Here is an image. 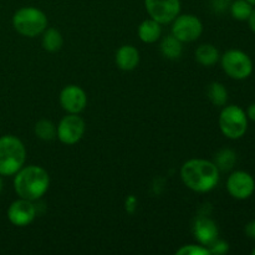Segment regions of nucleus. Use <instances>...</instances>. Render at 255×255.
Here are the masks:
<instances>
[{
	"label": "nucleus",
	"instance_id": "a878e982",
	"mask_svg": "<svg viewBox=\"0 0 255 255\" xmlns=\"http://www.w3.org/2000/svg\"><path fill=\"white\" fill-rule=\"evenodd\" d=\"M246 114H247V117H248L249 121L255 122V102L254 104L249 105V107L247 109Z\"/></svg>",
	"mask_w": 255,
	"mask_h": 255
},
{
	"label": "nucleus",
	"instance_id": "c756f323",
	"mask_svg": "<svg viewBox=\"0 0 255 255\" xmlns=\"http://www.w3.org/2000/svg\"><path fill=\"white\" fill-rule=\"evenodd\" d=\"M252 254H253V255H255V248L253 249V251H252Z\"/></svg>",
	"mask_w": 255,
	"mask_h": 255
},
{
	"label": "nucleus",
	"instance_id": "a211bd4d",
	"mask_svg": "<svg viewBox=\"0 0 255 255\" xmlns=\"http://www.w3.org/2000/svg\"><path fill=\"white\" fill-rule=\"evenodd\" d=\"M42 47L49 52H57L64 45L61 32L54 27H46L42 32Z\"/></svg>",
	"mask_w": 255,
	"mask_h": 255
},
{
	"label": "nucleus",
	"instance_id": "f8f14e48",
	"mask_svg": "<svg viewBox=\"0 0 255 255\" xmlns=\"http://www.w3.org/2000/svg\"><path fill=\"white\" fill-rule=\"evenodd\" d=\"M60 105L67 114L82 112L87 105V95L77 85H67L60 92Z\"/></svg>",
	"mask_w": 255,
	"mask_h": 255
},
{
	"label": "nucleus",
	"instance_id": "7ed1b4c3",
	"mask_svg": "<svg viewBox=\"0 0 255 255\" xmlns=\"http://www.w3.org/2000/svg\"><path fill=\"white\" fill-rule=\"evenodd\" d=\"M26 148L12 134L0 137V176H14L25 163Z\"/></svg>",
	"mask_w": 255,
	"mask_h": 255
},
{
	"label": "nucleus",
	"instance_id": "412c9836",
	"mask_svg": "<svg viewBox=\"0 0 255 255\" xmlns=\"http://www.w3.org/2000/svg\"><path fill=\"white\" fill-rule=\"evenodd\" d=\"M34 132L37 138L42 139V141H52L54 138H56L57 127L55 126L54 122L44 119L36 122L34 127Z\"/></svg>",
	"mask_w": 255,
	"mask_h": 255
},
{
	"label": "nucleus",
	"instance_id": "393cba45",
	"mask_svg": "<svg viewBox=\"0 0 255 255\" xmlns=\"http://www.w3.org/2000/svg\"><path fill=\"white\" fill-rule=\"evenodd\" d=\"M244 232H246V236L248 237V238L255 241V221H251L249 223H247Z\"/></svg>",
	"mask_w": 255,
	"mask_h": 255
},
{
	"label": "nucleus",
	"instance_id": "b1692460",
	"mask_svg": "<svg viewBox=\"0 0 255 255\" xmlns=\"http://www.w3.org/2000/svg\"><path fill=\"white\" fill-rule=\"evenodd\" d=\"M209 253L211 254H217V255H223L229 252V244L228 242L222 241V239H217L214 241L211 246L208 247Z\"/></svg>",
	"mask_w": 255,
	"mask_h": 255
},
{
	"label": "nucleus",
	"instance_id": "6e6552de",
	"mask_svg": "<svg viewBox=\"0 0 255 255\" xmlns=\"http://www.w3.org/2000/svg\"><path fill=\"white\" fill-rule=\"evenodd\" d=\"M149 17L161 25L173 21L181 12V0H144Z\"/></svg>",
	"mask_w": 255,
	"mask_h": 255
},
{
	"label": "nucleus",
	"instance_id": "c85d7f7f",
	"mask_svg": "<svg viewBox=\"0 0 255 255\" xmlns=\"http://www.w3.org/2000/svg\"><path fill=\"white\" fill-rule=\"evenodd\" d=\"M247 1H249L252 5H253V6H255V0H247Z\"/></svg>",
	"mask_w": 255,
	"mask_h": 255
},
{
	"label": "nucleus",
	"instance_id": "cd10ccee",
	"mask_svg": "<svg viewBox=\"0 0 255 255\" xmlns=\"http://www.w3.org/2000/svg\"><path fill=\"white\" fill-rule=\"evenodd\" d=\"M2 191V179H1V176H0V193H1Z\"/></svg>",
	"mask_w": 255,
	"mask_h": 255
},
{
	"label": "nucleus",
	"instance_id": "f3484780",
	"mask_svg": "<svg viewBox=\"0 0 255 255\" xmlns=\"http://www.w3.org/2000/svg\"><path fill=\"white\" fill-rule=\"evenodd\" d=\"M183 42L179 41L176 36L173 35H168L164 37L161 42V52L166 59L169 60H177L182 56L183 52Z\"/></svg>",
	"mask_w": 255,
	"mask_h": 255
},
{
	"label": "nucleus",
	"instance_id": "20e7f679",
	"mask_svg": "<svg viewBox=\"0 0 255 255\" xmlns=\"http://www.w3.org/2000/svg\"><path fill=\"white\" fill-rule=\"evenodd\" d=\"M12 26L22 36L35 37L41 35L47 27V16L35 6L20 7L12 16Z\"/></svg>",
	"mask_w": 255,
	"mask_h": 255
},
{
	"label": "nucleus",
	"instance_id": "9d476101",
	"mask_svg": "<svg viewBox=\"0 0 255 255\" xmlns=\"http://www.w3.org/2000/svg\"><path fill=\"white\" fill-rule=\"evenodd\" d=\"M227 191L229 196L238 201L249 199L255 192V179L249 172L234 171L227 179Z\"/></svg>",
	"mask_w": 255,
	"mask_h": 255
},
{
	"label": "nucleus",
	"instance_id": "9b49d317",
	"mask_svg": "<svg viewBox=\"0 0 255 255\" xmlns=\"http://www.w3.org/2000/svg\"><path fill=\"white\" fill-rule=\"evenodd\" d=\"M7 219L15 227H27L36 218V208L31 201L19 198L7 208Z\"/></svg>",
	"mask_w": 255,
	"mask_h": 255
},
{
	"label": "nucleus",
	"instance_id": "6ab92c4d",
	"mask_svg": "<svg viewBox=\"0 0 255 255\" xmlns=\"http://www.w3.org/2000/svg\"><path fill=\"white\" fill-rule=\"evenodd\" d=\"M207 97L214 106H226L228 101V90L222 82H212L207 87Z\"/></svg>",
	"mask_w": 255,
	"mask_h": 255
},
{
	"label": "nucleus",
	"instance_id": "4468645a",
	"mask_svg": "<svg viewBox=\"0 0 255 255\" xmlns=\"http://www.w3.org/2000/svg\"><path fill=\"white\" fill-rule=\"evenodd\" d=\"M115 61L119 69L124 71H132L139 64V51L132 45H122L116 51Z\"/></svg>",
	"mask_w": 255,
	"mask_h": 255
},
{
	"label": "nucleus",
	"instance_id": "f257e3e1",
	"mask_svg": "<svg viewBox=\"0 0 255 255\" xmlns=\"http://www.w3.org/2000/svg\"><path fill=\"white\" fill-rule=\"evenodd\" d=\"M181 178L184 186L197 193L213 191L221 179V171L213 161L192 158L184 162L181 168Z\"/></svg>",
	"mask_w": 255,
	"mask_h": 255
},
{
	"label": "nucleus",
	"instance_id": "bb28decb",
	"mask_svg": "<svg viewBox=\"0 0 255 255\" xmlns=\"http://www.w3.org/2000/svg\"><path fill=\"white\" fill-rule=\"evenodd\" d=\"M247 21H248V25H249V27H251L252 31L255 32V6H254L253 11H252L251 16L248 17V20H247Z\"/></svg>",
	"mask_w": 255,
	"mask_h": 255
},
{
	"label": "nucleus",
	"instance_id": "1a4fd4ad",
	"mask_svg": "<svg viewBox=\"0 0 255 255\" xmlns=\"http://www.w3.org/2000/svg\"><path fill=\"white\" fill-rule=\"evenodd\" d=\"M86 125L77 114H67L57 125L56 137L67 146L77 143L84 137Z\"/></svg>",
	"mask_w": 255,
	"mask_h": 255
},
{
	"label": "nucleus",
	"instance_id": "ddd939ff",
	"mask_svg": "<svg viewBox=\"0 0 255 255\" xmlns=\"http://www.w3.org/2000/svg\"><path fill=\"white\" fill-rule=\"evenodd\" d=\"M193 236L201 246L208 248L219 238V229L216 222L207 216H199L194 219Z\"/></svg>",
	"mask_w": 255,
	"mask_h": 255
},
{
	"label": "nucleus",
	"instance_id": "5701e85b",
	"mask_svg": "<svg viewBox=\"0 0 255 255\" xmlns=\"http://www.w3.org/2000/svg\"><path fill=\"white\" fill-rule=\"evenodd\" d=\"M177 255H211L209 249L207 247L201 246V244H188L183 246L176 252Z\"/></svg>",
	"mask_w": 255,
	"mask_h": 255
},
{
	"label": "nucleus",
	"instance_id": "0eeeda50",
	"mask_svg": "<svg viewBox=\"0 0 255 255\" xmlns=\"http://www.w3.org/2000/svg\"><path fill=\"white\" fill-rule=\"evenodd\" d=\"M172 22V35L182 42L196 41L203 32V24L196 15H178Z\"/></svg>",
	"mask_w": 255,
	"mask_h": 255
},
{
	"label": "nucleus",
	"instance_id": "423d86ee",
	"mask_svg": "<svg viewBox=\"0 0 255 255\" xmlns=\"http://www.w3.org/2000/svg\"><path fill=\"white\" fill-rule=\"evenodd\" d=\"M221 64L223 71L231 79L238 81L251 77L254 70L252 57L239 49H231L224 52L221 56Z\"/></svg>",
	"mask_w": 255,
	"mask_h": 255
},
{
	"label": "nucleus",
	"instance_id": "2eb2a0df",
	"mask_svg": "<svg viewBox=\"0 0 255 255\" xmlns=\"http://www.w3.org/2000/svg\"><path fill=\"white\" fill-rule=\"evenodd\" d=\"M139 40L144 44H153L161 37L162 35V26L159 22H157L153 19H146L139 24L137 29Z\"/></svg>",
	"mask_w": 255,
	"mask_h": 255
},
{
	"label": "nucleus",
	"instance_id": "4be33fe9",
	"mask_svg": "<svg viewBox=\"0 0 255 255\" xmlns=\"http://www.w3.org/2000/svg\"><path fill=\"white\" fill-rule=\"evenodd\" d=\"M254 6L247 0H236L231 5V14L238 21H247L251 16Z\"/></svg>",
	"mask_w": 255,
	"mask_h": 255
},
{
	"label": "nucleus",
	"instance_id": "39448f33",
	"mask_svg": "<svg viewBox=\"0 0 255 255\" xmlns=\"http://www.w3.org/2000/svg\"><path fill=\"white\" fill-rule=\"evenodd\" d=\"M219 128L229 139H239L248 131L249 120L246 111L238 105L224 106L219 115Z\"/></svg>",
	"mask_w": 255,
	"mask_h": 255
},
{
	"label": "nucleus",
	"instance_id": "dca6fc26",
	"mask_svg": "<svg viewBox=\"0 0 255 255\" xmlns=\"http://www.w3.org/2000/svg\"><path fill=\"white\" fill-rule=\"evenodd\" d=\"M197 62L206 67H212L221 60L219 50L212 44H202L196 50Z\"/></svg>",
	"mask_w": 255,
	"mask_h": 255
},
{
	"label": "nucleus",
	"instance_id": "f03ea898",
	"mask_svg": "<svg viewBox=\"0 0 255 255\" xmlns=\"http://www.w3.org/2000/svg\"><path fill=\"white\" fill-rule=\"evenodd\" d=\"M14 176V189L19 198L37 201L50 187L49 173L40 166H22Z\"/></svg>",
	"mask_w": 255,
	"mask_h": 255
},
{
	"label": "nucleus",
	"instance_id": "aec40b11",
	"mask_svg": "<svg viewBox=\"0 0 255 255\" xmlns=\"http://www.w3.org/2000/svg\"><path fill=\"white\" fill-rule=\"evenodd\" d=\"M214 164L221 172H229L237 163V153L231 148H223L214 156Z\"/></svg>",
	"mask_w": 255,
	"mask_h": 255
}]
</instances>
